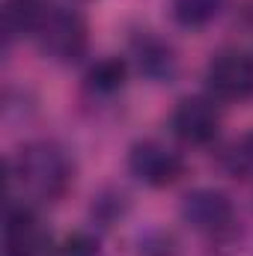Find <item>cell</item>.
Here are the masks:
<instances>
[{
  "instance_id": "cell-1",
  "label": "cell",
  "mask_w": 253,
  "mask_h": 256,
  "mask_svg": "<svg viewBox=\"0 0 253 256\" xmlns=\"http://www.w3.org/2000/svg\"><path fill=\"white\" fill-rule=\"evenodd\" d=\"M72 185V164L54 143H30L9 161V191L27 194L30 200L54 202Z\"/></svg>"
},
{
  "instance_id": "cell-2",
  "label": "cell",
  "mask_w": 253,
  "mask_h": 256,
  "mask_svg": "<svg viewBox=\"0 0 253 256\" xmlns=\"http://www.w3.org/2000/svg\"><path fill=\"white\" fill-rule=\"evenodd\" d=\"M33 39L39 42L42 54L57 60V63H74L86 54V21L66 6H45L42 21L33 33Z\"/></svg>"
},
{
  "instance_id": "cell-3",
  "label": "cell",
  "mask_w": 253,
  "mask_h": 256,
  "mask_svg": "<svg viewBox=\"0 0 253 256\" xmlns=\"http://www.w3.org/2000/svg\"><path fill=\"white\" fill-rule=\"evenodd\" d=\"M182 220L208 238H224L236 230V206L224 191L196 188L182 200Z\"/></svg>"
},
{
  "instance_id": "cell-4",
  "label": "cell",
  "mask_w": 253,
  "mask_h": 256,
  "mask_svg": "<svg viewBox=\"0 0 253 256\" xmlns=\"http://www.w3.org/2000/svg\"><path fill=\"white\" fill-rule=\"evenodd\" d=\"M128 170L149 188H167L185 173V161L170 146H164L158 140H143V143L131 146Z\"/></svg>"
},
{
  "instance_id": "cell-5",
  "label": "cell",
  "mask_w": 253,
  "mask_h": 256,
  "mask_svg": "<svg viewBox=\"0 0 253 256\" xmlns=\"http://www.w3.org/2000/svg\"><path fill=\"white\" fill-rule=\"evenodd\" d=\"M212 96L224 102H242L253 96V57L244 51H220L206 68Z\"/></svg>"
},
{
  "instance_id": "cell-6",
  "label": "cell",
  "mask_w": 253,
  "mask_h": 256,
  "mask_svg": "<svg viewBox=\"0 0 253 256\" xmlns=\"http://www.w3.org/2000/svg\"><path fill=\"white\" fill-rule=\"evenodd\" d=\"M170 126H173V134L182 143H188V146H206L220 131V114H218L214 102L194 96V98H182L179 102V108L173 110Z\"/></svg>"
},
{
  "instance_id": "cell-7",
  "label": "cell",
  "mask_w": 253,
  "mask_h": 256,
  "mask_svg": "<svg viewBox=\"0 0 253 256\" xmlns=\"http://www.w3.org/2000/svg\"><path fill=\"white\" fill-rule=\"evenodd\" d=\"M3 238H6V256H39L42 254L39 220H36V214L24 202L21 206H9Z\"/></svg>"
},
{
  "instance_id": "cell-8",
  "label": "cell",
  "mask_w": 253,
  "mask_h": 256,
  "mask_svg": "<svg viewBox=\"0 0 253 256\" xmlns=\"http://www.w3.org/2000/svg\"><path fill=\"white\" fill-rule=\"evenodd\" d=\"M45 3L39 0H6L3 6V24L9 36H33L42 21Z\"/></svg>"
},
{
  "instance_id": "cell-9",
  "label": "cell",
  "mask_w": 253,
  "mask_h": 256,
  "mask_svg": "<svg viewBox=\"0 0 253 256\" xmlns=\"http://www.w3.org/2000/svg\"><path fill=\"white\" fill-rule=\"evenodd\" d=\"M226 0H170V12L182 27H202L220 15Z\"/></svg>"
},
{
  "instance_id": "cell-10",
  "label": "cell",
  "mask_w": 253,
  "mask_h": 256,
  "mask_svg": "<svg viewBox=\"0 0 253 256\" xmlns=\"http://www.w3.org/2000/svg\"><path fill=\"white\" fill-rule=\"evenodd\" d=\"M86 80L96 92H116L126 84V63L120 57H104L90 68Z\"/></svg>"
},
{
  "instance_id": "cell-11",
  "label": "cell",
  "mask_w": 253,
  "mask_h": 256,
  "mask_svg": "<svg viewBox=\"0 0 253 256\" xmlns=\"http://www.w3.org/2000/svg\"><path fill=\"white\" fill-rule=\"evenodd\" d=\"M140 68H143L146 74H152V78L170 74V72H173V54H170V48H164L161 42L146 39L143 48H140Z\"/></svg>"
},
{
  "instance_id": "cell-12",
  "label": "cell",
  "mask_w": 253,
  "mask_h": 256,
  "mask_svg": "<svg viewBox=\"0 0 253 256\" xmlns=\"http://www.w3.org/2000/svg\"><path fill=\"white\" fill-rule=\"evenodd\" d=\"M224 164H226V170H230L232 176H238V179L253 176V131L244 134L242 140H236V143L230 146Z\"/></svg>"
},
{
  "instance_id": "cell-13",
  "label": "cell",
  "mask_w": 253,
  "mask_h": 256,
  "mask_svg": "<svg viewBox=\"0 0 253 256\" xmlns=\"http://www.w3.org/2000/svg\"><path fill=\"white\" fill-rule=\"evenodd\" d=\"M51 256H98V242L90 232H72L54 244Z\"/></svg>"
}]
</instances>
